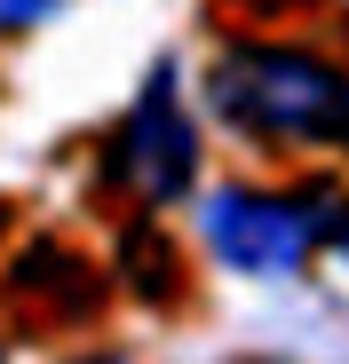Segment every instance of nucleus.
I'll return each instance as SVG.
<instances>
[{"label":"nucleus","instance_id":"nucleus-1","mask_svg":"<svg viewBox=\"0 0 349 364\" xmlns=\"http://www.w3.org/2000/svg\"><path fill=\"white\" fill-rule=\"evenodd\" d=\"M207 103L246 143H349V72L286 40H230L207 72Z\"/></svg>","mask_w":349,"mask_h":364},{"label":"nucleus","instance_id":"nucleus-5","mask_svg":"<svg viewBox=\"0 0 349 364\" xmlns=\"http://www.w3.org/2000/svg\"><path fill=\"white\" fill-rule=\"evenodd\" d=\"M64 0H0V32H16V24H40V16H56Z\"/></svg>","mask_w":349,"mask_h":364},{"label":"nucleus","instance_id":"nucleus-2","mask_svg":"<svg viewBox=\"0 0 349 364\" xmlns=\"http://www.w3.org/2000/svg\"><path fill=\"white\" fill-rule=\"evenodd\" d=\"M111 182L135 198V206H174L199 182V127L183 95H174V72H151V87L135 95V111L120 119V135H111Z\"/></svg>","mask_w":349,"mask_h":364},{"label":"nucleus","instance_id":"nucleus-3","mask_svg":"<svg viewBox=\"0 0 349 364\" xmlns=\"http://www.w3.org/2000/svg\"><path fill=\"white\" fill-rule=\"evenodd\" d=\"M199 237L239 277H294L318 254L310 198H270V191H214L199 206Z\"/></svg>","mask_w":349,"mask_h":364},{"label":"nucleus","instance_id":"nucleus-4","mask_svg":"<svg viewBox=\"0 0 349 364\" xmlns=\"http://www.w3.org/2000/svg\"><path fill=\"white\" fill-rule=\"evenodd\" d=\"M16 285H24V293H48L56 309H88V301H95L88 262H72L64 246H32V254H24V269H16Z\"/></svg>","mask_w":349,"mask_h":364},{"label":"nucleus","instance_id":"nucleus-6","mask_svg":"<svg viewBox=\"0 0 349 364\" xmlns=\"http://www.w3.org/2000/svg\"><path fill=\"white\" fill-rule=\"evenodd\" d=\"M80 364H120V356H80Z\"/></svg>","mask_w":349,"mask_h":364}]
</instances>
